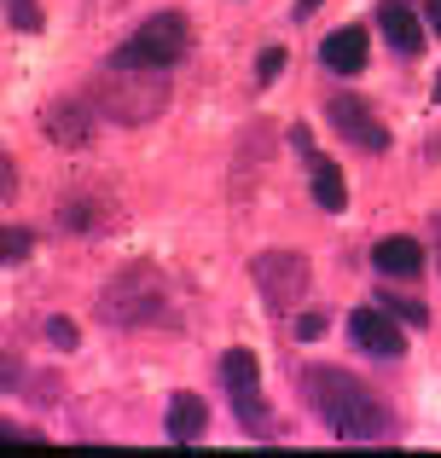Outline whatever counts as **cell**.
<instances>
[{"instance_id": "cell-1", "label": "cell", "mask_w": 441, "mask_h": 458, "mask_svg": "<svg viewBox=\"0 0 441 458\" xmlns=\"http://www.w3.org/2000/svg\"><path fill=\"white\" fill-rule=\"evenodd\" d=\"M302 394H308V406L319 412V424H326L337 441H384L389 436V406L377 401L360 377H349V371L314 366L302 377Z\"/></svg>"}, {"instance_id": "cell-2", "label": "cell", "mask_w": 441, "mask_h": 458, "mask_svg": "<svg viewBox=\"0 0 441 458\" xmlns=\"http://www.w3.org/2000/svg\"><path fill=\"white\" fill-rule=\"evenodd\" d=\"M99 319L116 325V331H134V325H151V319H169V296H163V273L134 261L123 267L99 296Z\"/></svg>"}, {"instance_id": "cell-3", "label": "cell", "mask_w": 441, "mask_h": 458, "mask_svg": "<svg viewBox=\"0 0 441 458\" xmlns=\"http://www.w3.org/2000/svg\"><path fill=\"white\" fill-rule=\"evenodd\" d=\"M186 53H192V23L181 12H157L111 53V70H174Z\"/></svg>"}, {"instance_id": "cell-4", "label": "cell", "mask_w": 441, "mask_h": 458, "mask_svg": "<svg viewBox=\"0 0 441 458\" xmlns=\"http://www.w3.org/2000/svg\"><path fill=\"white\" fill-rule=\"evenodd\" d=\"M169 105V88H163V70H111L99 81V111L111 123H151V116Z\"/></svg>"}, {"instance_id": "cell-5", "label": "cell", "mask_w": 441, "mask_h": 458, "mask_svg": "<svg viewBox=\"0 0 441 458\" xmlns=\"http://www.w3.org/2000/svg\"><path fill=\"white\" fill-rule=\"evenodd\" d=\"M250 279H256L267 313H291L308 291V256H296V250H261L250 261Z\"/></svg>"}, {"instance_id": "cell-6", "label": "cell", "mask_w": 441, "mask_h": 458, "mask_svg": "<svg viewBox=\"0 0 441 458\" xmlns=\"http://www.w3.org/2000/svg\"><path fill=\"white\" fill-rule=\"evenodd\" d=\"M221 377H226V394H233V412L250 436H273V412L261 401V360L250 348H233L221 354Z\"/></svg>"}, {"instance_id": "cell-7", "label": "cell", "mask_w": 441, "mask_h": 458, "mask_svg": "<svg viewBox=\"0 0 441 458\" xmlns=\"http://www.w3.org/2000/svg\"><path fill=\"white\" fill-rule=\"evenodd\" d=\"M401 325L407 319H395L384 302H372V308H354L349 313V336H354V348L360 354H372V360H401L407 354V336H401Z\"/></svg>"}, {"instance_id": "cell-8", "label": "cell", "mask_w": 441, "mask_h": 458, "mask_svg": "<svg viewBox=\"0 0 441 458\" xmlns=\"http://www.w3.org/2000/svg\"><path fill=\"white\" fill-rule=\"evenodd\" d=\"M326 123L337 128L343 140H349L354 151H389V128L372 116V105L366 99H354V93H337V99H326Z\"/></svg>"}, {"instance_id": "cell-9", "label": "cell", "mask_w": 441, "mask_h": 458, "mask_svg": "<svg viewBox=\"0 0 441 458\" xmlns=\"http://www.w3.org/2000/svg\"><path fill=\"white\" fill-rule=\"evenodd\" d=\"M93 111L99 105H76V99H53L41 111V134L47 140H58V146H70V151H81L93 140Z\"/></svg>"}, {"instance_id": "cell-10", "label": "cell", "mask_w": 441, "mask_h": 458, "mask_svg": "<svg viewBox=\"0 0 441 458\" xmlns=\"http://www.w3.org/2000/svg\"><path fill=\"white\" fill-rule=\"evenodd\" d=\"M366 53H372V35H366L360 23H349V30L326 35V47H319V64L337 70V76H360V70H366Z\"/></svg>"}, {"instance_id": "cell-11", "label": "cell", "mask_w": 441, "mask_h": 458, "mask_svg": "<svg viewBox=\"0 0 441 458\" xmlns=\"http://www.w3.org/2000/svg\"><path fill=\"white\" fill-rule=\"evenodd\" d=\"M377 30H384V41L395 47V53H419L424 47V23H419V12L407 6V0H384V6H377Z\"/></svg>"}, {"instance_id": "cell-12", "label": "cell", "mask_w": 441, "mask_h": 458, "mask_svg": "<svg viewBox=\"0 0 441 458\" xmlns=\"http://www.w3.org/2000/svg\"><path fill=\"white\" fill-rule=\"evenodd\" d=\"M163 429H169V441L192 447V441H204V429H209V406L198 401V394H174V401H169V418H163Z\"/></svg>"}, {"instance_id": "cell-13", "label": "cell", "mask_w": 441, "mask_h": 458, "mask_svg": "<svg viewBox=\"0 0 441 458\" xmlns=\"http://www.w3.org/2000/svg\"><path fill=\"white\" fill-rule=\"evenodd\" d=\"M372 261H377V273H389V279H412V273L424 267V244L407 238V233H395V238H384V244L372 250Z\"/></svg>"}, {"instance_id": "cell-14", "label": "cell", "mask_w": 441, "mask_h": 458, "mask_svg": "<svg viewBox=\"0 0 441 458\" xmlns=\"http://www.w3.org/2000/svg\"><path fill=\"white\" fill-rule=\"evenodd\" d=\"M308 186H314V203L331 215H343V203H349V186H343L337 163H326V157H308Z\"/></svg>"}, {"instance_id": "cell-15", "label": "cell", "mask_w": 441, "mask_h": 458, "mask_svg": "<svg viewBox=\"0 0 441 458\" xmlns=\"http://www.w3.org/2000/svg\"><path fill=\"white\" fill-rule=\"evenodd\" d=\"M377 302L395 313V319H407V325H430V308H424V302H412V296H401V291H384Z\"/></svg>"}, {"instance_id": "cell-16", "label": "cell", "mask_w": 441, "mask_h": 458, "mask_svg": "<svg viewBox=\"0 0 441 458\" xmlns=\"http://www.w3.org/2000/svg\"><path fill=\"white\" fill-rule=\"evenodd\" d=\"M23 256H30V233H23V226H6V233H0V261L12 267V261H23Z\"/></svg>"}, {"instance_id": "cell-17", "label": "cell", "mask_w": 441, "mask_h": 458, "mask_svg": "<svg viewBox=\"0 0 441 458\" xmlns=\"http://www.w3.org/2000/svg\"><path fill=\"white\" fill-rule=\"evenodd\" d=\"M6 18L18 23V30H41V6H35V0H6Z\"/></svg>"}, {"instance_id": "cell-18", "label": "cell", "mask_w": 441, "mask_h": 458, "mask_svg": "<svg viewBox=\"0 0 441 458\" xmlns=\"http://www.w3.org/2000/svg\"><path fill=\"white\" fill-rule=\"evenodd\" d=\"M47 343H53L58 354H70V348H76V325L70 319H47Z\"/></svg>"}, {"instance_id": "cell-19", "label": "cell", "mask_w": 441, "mask_h": 458, "mask_svg": "<svg viewBox=\"0 0 441 458\" xmlns=\"http://www.w3.org/2000/svg\"><path fill=\"white\" fill-rule=\"evenodd\" d=\"M279 70H284V53H279V47H267V53L256 58V76L261 81H279Z\"/></svg>"}, {"instance_id": "cell-20", "label": "cell", "mask_w": 441, "mask_h": 458, "mask_svg": "<svg viewBox=\"0 0 441 458\" xmlns=\"http://www.w3.org/2000/svg\"><path fill=\"white\" fill-rule=\"evenodd\" d=\"M296 336H302V343H314V336H326V319H319V313H302V319H296Z\"/></svg>"}, {"instance_id": "cell-21", "label": "cell", "mask_w": 441, "mask_h": 458, "mask_svg": "<svg viewBox=\"0 0 441 458\" xmlns=\"http://www.w3.org/2000/svg\"><path fill=\"white\" fill-rule=\"evenodd\" d=\"M319 12V0H296V18H314Z\"/></svg>"}, {"instance_id": "cell-22", "label": "cell", "mask_w": 441, "mask_h": 458, "mask_svg": "<svg viewBox=\"0 0 441 458\" xmlns=\"http://www.w3.org/2000/svg\"><path fill=\"white\" fill-rule=\"evenodd\" d=\"M430 30L441 35V0H430Z\"/></svg>"}, {"instance_id": "cell-23", "label": "cell", "mask_w": 441, "mask_h": 458, "mask_svg": "<svg viewBox=\"0 0 441 458\" xmlns=\"http://www.w3.org/2000/svg\"><path fill=\"white\" fill-rule=\"evenodd\" d=\"M436 105H441V76H436Z\"/></svg>"}]
</instances>
